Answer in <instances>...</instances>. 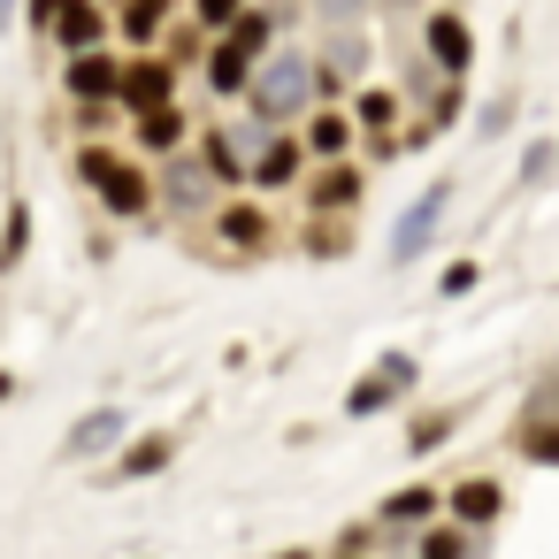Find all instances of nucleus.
<instances>
[{"label":"nucleus","mask_w":559,"mask_h":559,"mask_svg":"<svg viewBox=\"0 0 559 559\" xmlns=\"http://www.w3.org/2000/svg\"><path fill=\"white\" fill-rule=\"evenodd\" d=\"M246 108H253V123L292 131V123L314 108V62H307V55H269V62L253 70V85H246Z\"/></svg>","instance_id":"nucleus-1"},{"label":"nucleus","mask_w":559,"mask_h":559,"mask_svg":"<svg viewBox=\"0 0 559 559\" xmlns=\"http://www.w3.org/2000/svg\"><path fill=\"white\" fill-rule=\"evenodd\" d=\"M78 177L100 192V207L116 215V223H139V215H154V177H146V162H131V154H116V146H78Z\"/></svg>","instance_id":"nucleus-2"},{"label":"nucleus","mask_w":559,"mask_h":559,"mask_svg":"<svg viewBox=\"0 0 559 559\" xmlns=\"http://www.w3.org/2000/svg\"><path fill=\"white\" fill-rule=\"evenodd\" d=\"M207 238H215L230 261H261V253L276 246V215H269V200H246V192H230V200L207 215Z\"/></svg>","instance_id":"nucleus-3"},{"label":"nucleus","mask_w":559,"mask_h":559,"mask_svg":"<svg viewBox=\"0 0 559 559\" xmlns=\"http://www.w3.org/2000/svg\"><path fill=\"white\" fill-rule=\"evenodd\" d=\"M177 55H131L123 62V85H116V108L139 123V116H154V108H177Z\"/></svg>","instance_id":"nucleus-4"},{"label":"nucleus","mask_w":559,"mask_h":559,"mask_svg":"<svg viewBox=\"0 0 559 559\" xmlns=\"http://www.w3.org/2000/svg\"><path fill=\"white\" fill-rule=\"evenodd\" d=\"M421 55H429V70H437L444 85H460V78L475 70V32H467V16H460V9H429V16H421Z\"/></svg>","instance_id":"nucleus-5"},{"label":"nucleus","mask_w":559,"mask_h":559,"mask_svg":"<svg viewBox=\"0 0 559 559\" xmlns=\"http://www.w3.org/2000/svg\"><path fill=\"white\" fill-rule=\"evenodd\" d=\"M246 185H253V192H292V185H307V146H299V131H269V139L246 154Z\"/></svg>","instance_id":"nucleus-6"},{"label":"nucleus","mask_w":559,"mask_h":559,"mask_svg":"<svg viewBox=\"0 0 559 559\" xmlns=\"http://www.w3.org/2000/svg\"><path fill=\"white\" fill-rule=\"evenodd\" d=\"M414 376H421V360H414V353H383V360H376V368L345 391V414H353V421L383 414L391 399H406V391H414Z\"/></svg>","instance_id":"nucleus-7"},{"label":"nucleus","mask_w":559,"mask_h":559,"mask_svg":"<svg viewBox=\"0 0 559 559\" xmlns=\"http://www.w3.org/2000/svg\"><path fill=\"white\" fill-rule=\"evenodd\" d=\"M108 32H116V9H108V0H62L55 24H47V39L62 47V62H70V55H100Z\"/></svg>","instance_id":"nucleus-8"},{"label":"nucleus","mask_w":559,"mask_h":559,"mask_svg":"<svg viewBox=\"0 0 559 559\" xmlns=\"http://www.w3.org/2000/svg\"><path fill=\"white\" fill-rule=\"evenodd\" d=\"M307 215L314 223H330V215H353L360 200H368V169L360 162H330V169H307Z\"/></svg>","instance_id":"nucleus-9"},{"label":"nucleus","mask_w":559,"mask_h":559,"mask_svg":"<svg viewBox=\"0 0 559 559\" xmlns=\"http://www.w3.org/2000/svg\"><path fill=\"white\" fill-rule=\"evenodd\" d=\"M116 85H123V55H70L62 62V93L78 100V108H116Z\"/></svg>","instance_id":"nucleus-10"},{"label":"nucleus","mask_w":559,"mask_h":559,"mask_svg":"<svg viewBox=\"0 0 559 559\" xmlns=\"http://www.w3.org/2000/svg\"><path fill=\"white\" fill-rule=\"evenodd\" d=\"M353 116L345 108H307L299 116V146H307V169H330V162H353Z\"/></svg>","instance_id":"nucleus-11"},{"label":"nucleus","mask_w":559,"mask_h":559,"mask_svg":"<svg viewBox=\"0 0 559 559\" xmlns=\"http://www.w3.org/2000/svg\"><path fill=\"white\" fill-rule=\"evenodd\" d=\"M429 521H444V490H437V483H406V490H391V498L376 506V528H383V536H421Z\"/></svg>","instance_id":"nucleus-12"},{"label":"nucleus","mask_w":559,"mask_h":559,"mask_svg":"<svg viewBox=\"0 0 559 559\" xmlns=\"http://www.w3.org/2000/svg\"><path fill=\"white\" fill-rule=\"evenodd\" d=\"M498 513H506V483H498V475H467V483H452V490H444V521H452V528H467V536H475V528H490Z\"/></svg>","instance_id":"nucleus-13"},{"label":"nucleus","mask_w":559,"mask_h":559,"mask_svg":"<svg viewBox=\"0 0 559 559\" xmlns=\"http://www.w3.org/2000/svg\"><path fill=\"white\" fill-rule=\"evenodd\" d=\"M444 207H452V185H429V192H421V200H414V207L399 215V230H391V269H399V261H414V253H421V246L437 238Z\"/></svg>","instance_id":"nucleus-14"},{"label":"nucleus","mask_w":559,"mask_h":559,"mask_svg":"<svg viewBox=\"0 0 559 559\" xmlns=\"http://www.w3.org/2000/svg\"><path fill=\"white\" fill-rule=\"evenodd\" d=\"M154 200H162V207H177V215H200V207L215 200V185H207L200 154H169V169L154 177Z\"/></svg>","instance_id":"nucleus-15"},{"label":"nucleus","mask_w":559,"mask_h":559,"mask_svg":"<svg viewBox=\"0 0 559 559\" xmlns=\"http://www.w3.org/2000/svg\"><path fill=\"white\" fill-rule=\"evenodd\" d=\"M200 169H207L215 192H246V146H238V131L207 123V131H200Z\"/></svg>","instance_id":"nucleus-16"},{"label":"nucleus","mask_w":559,"mask_h":559,"mask_svg":"<svg viewBox=\"0 0 559 559\" xmlns=\"http://www.w3.org/2000/svg\"><path fill=\"white\" fill-rule=\"evenodd\" d=\"M169 9H177V0H123V9H116L123 47H131V55H154V47L169 39Z\"/></svg>","instance_id":"nucleus-17"},{"label":"nucleus","mask_w":559,"mask_h":559,"mask_svg":"<svg viewBox=\"0 0 559 559\" xmlns=\"http://www.w3.org/2000/svg\"><path fill=\"white\" fill-rule=\"evenodd\" d=\"M253 70H261V62H253L238 39H215V47H207V93H215V100H246Z\"/></svg>","instance_id":"nucleus-18"},{"label":"nucleus","mask_w":559,"mask_h":559,"mask_svg":"<svg viewBox=\"0 0 559 559\" xmlns=\"http://www.w3.org/2000/svg\"><path fill=\"white\" fill-rule=\"evenodd\" d=\"M345 116H353V131H360L368 146H399V139H391V131H399V93H391V85H368Z\"/></svg>","instance_id":"nucleus-19"},{"label":"nucleus","mask_w":559,"mask_h":559,"mask_svg":"<svg viewBox=\"0 0 559 559\" xmlns=\"http://www.w3.org/2000/svg\"><path fill=\"white\" fill-rule=\"evenodd\" d=\"M116 437H123V406H93V414H78V421H70L62 452H70V460H100Z\"/></svg>","instance_id":"nucleus-20"},{"label":"nucleus","mask_w":559,"mask_h":559,"mask_svg":"<svg viewBox=\"0 0 559 559\" xmlns=\"http://www.w3.org/2000/svg\"><path fill=\"white\" fill-rule=\"evenodd\" d=\"M131 139H139V154L169 162V154H185L192 123H185V108H154V116H139V123H131Z\"/></svg>","instance_id":"nucleus-21"},{"label":"nucleus","mask_w":559,"mask_h":559,"mask_svg":"<svg viewBox=\"0 0 559 559\" xmlns=\"http://www.w3.org/2000/svg\"><path fill=\"white\" fill-rule=\"evenodd\" d=\"M177 460V437H139L131 452H116V483H146V475H162Z\"/></svg>","instance_id":"nucleus-22"},{"label":"nucleus","mask_w":559,"mask_h":559,"mask_svg":"<svg viewBox=\"0 0 559 559\" xmlns=\"http://www.w3.org/2000/svg\"><path fill=\"white\" fill-rule=\"evenodd\" d=\"M452 429H460V406H429V414H414V421H406V452H414V460H429Z\"/></svg>","instance_id":"nucleus-23"},{"label":"nucleus","mask_w":559,"mask_h":559,"mask_svg":"<svg viewBox=\"0 0 559 559\" xmlns=\"http://www.w3.org/2000/svg\"><path fill=\"white\" fill-rule=\"evenodd\" d=\"M513 444H521V460H536V467H559V421H551V414H528Z\"/></svg>","instance_id":"nucleus-24"},{"label":"nucleus","mask_w":559,"mask_h":559,"mask_svg":"<svg viewBox=\"0 0 559 559\" xmlns=\"http://www.w3.org/2000/svg\"><path fill=\"white\" fill-rule=\"evenodd\" d=\"M467 551H475V536L452 528V521H429V528L414 536V559H467Z\"/></svg>","instance_id":"nucleus-25"},{"label":"nucleus","mask_w":559,"mask_h":559,"mask_svg":"<svg viewBox=\"0 0 559 559\" xmlns=\"http://www.w3.org/2000/svg\"><path fill=\"white\" fill-rule=\"evenodd\" d=\"M223 39H238V47H246L253 62H269V47H276V16H269V9H246V16H238V24H230Z\"/></svg>","instance_id":"nucleus-26"},{"label":"nucleus","mask_w":559,"mask_h":559,"mask_svg":"<svg viewBox=\"0 0 559 559\" xmlns=\"http://www.w3.org/2000/svg\"><path fill=\"white\" fill-rule=\"evenodd\" d=\"M24 246H32V207L16 200V207H9V230H0V269H16Z\"/></svg>","instance_id":"nucleus-27"},{"label":"nucleus","mask_w":559,"mask_h":559,"mask_svg":"<svg viewBox=\"0 0 559 559\" xmlns=\"http://www.w3.org/2000/svg\"><path fill=\"white\" fill-rule=\"evenodd\" d=\"M238 16H246V0H192V24H200V32H215V39H223Z\"/></svg>","instance_id":"nucleus-28"},{"label":"nucleus","mask_w":559,"mask_h":559,"mask_svg":"<svg viewBox=\"0 0 559 559\" xmlns=\"http://www.w3.org/2000/svg\"><path fill=\"white\" fill-rule=\"evenodd\" d=\"M475 284H483V261H452V269L437 276V292H444V299H467Z\"/></svg>","instance_id":"nucleus-29"},{"label":"nucleus","mask_w":559,"mask_h":559,"mask_svg":"<svg viewBox=\"0 0 559 559\" xmlns=\"http://www.w3.org/2000/svg\"><path fill=\"white\" fill-rule=\"evenodd\" d=\"M506 123H513V93H498V100H490V108H483V139H498V131H506Z\"/></svg>","instance_id":"nucleus-30"},{"label":"nucleus","mask_w":559,"mask_h":559,"mask_svg":"<svg viewBox=\"0 0 559 559\" xmlns=\"http://www.w3.org/2000/svg\"><path fill=\"white\" fill-rule=\"evenodd\" d=\"M544 169H551V146H528L521 154V185H544Z\"/></svg>","instance_id":"nucleus-31"},{"label":"nucleus","mask_w":559,"mask_h":559,"mask_svg":"<svg viewBox=\"0 0 559 559\" xmlns=\"http://www.w3.org/2000/svg\"><path fill=\"white\" fill-rule=\"evenodd\" d=\"M337 246H345V230H330V223L307 230V253H337Z\"/></svg>","instance_id":"nucleus-32"},{"label":"nucleus","mask_w":559,"mask_h":559,"mask_svg":"<svg viewBox=\"0 0 559 559\" xmlns=\"http://www.w3.org/2000/svg\"><path fill=\"white\" fill-rule=\"evenodd\" d=\"M55 9H62V0H32V24L47 32V24H55Z\"/></svg>","instance_id":"nucleus-33"},{"label":"nucleus","mask_w":559,"mask_h":559,"mask_svg":"<svg viewBox=\"0 0 559 559\" xmlns=\"http://www.w3.org/2000/svg\"><path fill=\"white\" fill-rule=\"evenodd\" d=\"M9 399H16V376H9V368H0V406H9Z\"/></svg>","instance_id":"nucleus-34"},{"label":"nucleus","mask_w":559,"mask_h":559,"mask_svg":"<svg viewBox=\"0 0 559 559\" xmlns=\"http://www.w3.org/2000/svg\"><path fill=\"white\" fill-rule=\"evenodd\" d=\"M330 559H368V551H345V544H337V551H330Z\"/></svg>","instance_id":"nucleus-35"},{"label":"nucleus","mask_w":559,"mask_h":559,"mask_svg":"<svg viewBox=\"0 0 559 559\" xmlns=\"http://www.w3.org/2000/svg\"><path fill=\"white\" fill-rule=\"evenodd\" d=\"M544 414H551V421H559V383H551V406H544Z\"/></svg>","instance_id":"nucleus-36"},{"label":"nucleus","mask_w":559,"mask_h":559,"mask_svg":"<svg viewBox=\"0 0 559 559\" xmlns=\"http://www.w3.org/2000/svg\"><path fill=\"white\" fill-rule=\"evenodd\" d=\"M276 559H314V551H276Z\"/></svg>","instance_id":"nucleus-37"},{"label":"nucleus","mask_w":559,"mask_h":559,"mask_svg":"<svg viewBox=\"0 0 559 559\" xmlns=\"http://www.w3.org/2000/svg\"><path fill=\"white\" fill-rule=\"evenodd\" d=\"M9 9H16V0H0V16H9Z\"/></svg>","instance_id":"nucleus-38"},{"label":"nucleus","mask_w":559,"mask_h":559,"mask_svg":"<svg viewBox=\"0 0 559 559\" xmlns=\"http://www.w3.org/2000/svg\"><path fill=\"white\" fill-rule=\"evenodd\" d=\"M444 9H460V0H444Z\"/></svg>","instance_id":"nucleus-39"}]
</instances>
